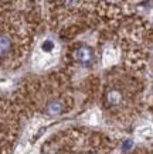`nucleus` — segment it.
I'll return each mask as SVG.
<instances>
[{"label": "nucleus", "instance_id": "2", "mask_svg": "<svg viewBox=\"0 0 153 154\" xmlns=\"http://www.w3.org/2000/svg\"><path fill=\"white\" fill-rule=\"evenodd\" d=\"M19 130L17 117L11 109L0 106V154H9Z\"/></svg>", "mask_w": 153, "mask_h": 154}, {"label": "nucleus", "instance_id": "3", "mask_svg": "<svg viewBox=\"0 0 153 154\" xmlns=\"http://www.w3.org/2000/svg\"><path fill=\"white\" fill-rule=\"evenodd\" d=\"M13 50V38L10 34H2L0 35V58H7Z\"/></svg>", "mask_w": 153, "mask_h": 154}, {"label": "nucleus", "instance_id": "4", "mask_svg": "<svg viewBox=\"0 0 153 154\" xmlns=\"http://www.w3.org/2000/svg\"><path fill=\"white\" fill-rule=\"evenodd\" d=\"M92 50L88 47H85V45H82V47H79L77 51H75V58L79 61V62H82V64H88V62H91L92 61Z\"/></svg>", "mask_w": 153, "mask_h": 154}, {"label": "nucleus", "instance_id": "1", "mask_svg": "<svg viewBox=\"0 0 153 154\" xmlns=\"http://www.w3.org/2000/svg\"><path fill=\"white\" fill-rule=\"evenodd\" d=\"M44 151L46 154H113L115 143L101 133L71 129L50 139Z\"/></svg>", "mask_w": 153, "mask_h": 154}]
</instances>
